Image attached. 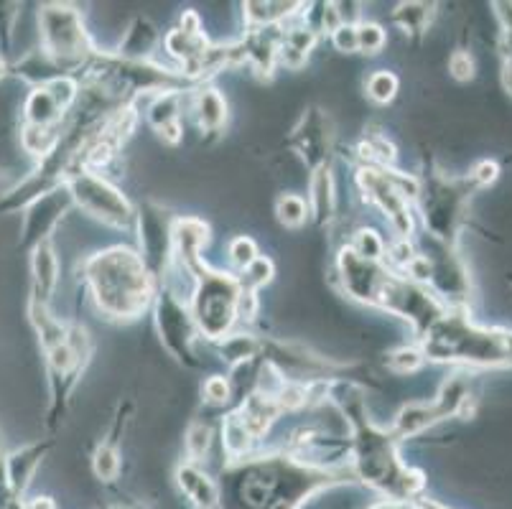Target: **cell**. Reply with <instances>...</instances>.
Segmentation results:
<instances>
[{"instance_id":"9c48e42d","label":"cell","mask_w":512,"mask_h":509,"mask_svg":"<svg viewBox=\"0 0 512 509\" xmlns=\"http://www.w3.org/2000/svg\"><path fill=\"white\" fill-rule=\"evenodd\" d=\"M153 319H156L158 336H161V344H164L166 352L189 370H197L202 364L197 357L199 331L194 326L192 314H189V306H186V301H181V296L174 291L171 283L156 288Z\"/></svg>"},{"instance_id":"7dc6e473","label":"cell","mask_w":512,"mask_h":509,"mask_svg":"<svg viewBox=\"0 0 512 509\" xmlns=\"http://www.w3.org/2000/svg\"><path fill=\"white\" fill-rule=\"evenodd\" d=\"M181 31H186V34H204L202 31V18H199L197 11H184L181 13V23H179Z\"/></svg>"},{"instance_id":"836d02e7","label":"cell","mask_w":512,"mask_h":509,"mask_svg":"<svg viewBox=\"0 0 512 509\" xmlns=\"http://www.w3.org/2000/svg\"><path fill=\"white\" fill-rule=\"evenodd\" d=\"M120 469H123V461H120L118 443L105 438V441L95 448V454H92V471H95V476L100 482L110 484L118 479Z\"/></svg>"},{"instance_id":"5bb4252c","label":"cell","mask_w":512,"mask_h":509,"mask_svg":"<svg viewBox=\"0 0 512 509\" xmlns=\"http://www.w3.org/2000/svg\"><path fill=\"white\" fill-rule=\"evenodd\" d=\"M337 273L339 283H342L344 293L352 301L365 303V306H375V298L388 280L390 268L385 263H372V260L360 258L349 245H344L337 255Z\"/></svg>"},{"instance_id":"74e56055","label":"cell","mask_w":512,"mask_h":509,"mask_svg":"<svg viewBox=\"0 0 512 509\" xmlns=\"http://www.w3.org/2000/svg\"><path fill=\"white\" fill-rule=\"evenodd\" d=\"M212 441H214V431L207 426V423H192L184 438V448H186L184 461L202 464V461L207 459L209 448H212Z\"/></svg>"},{"instance_id":"b9f144b4","label":"cell","mask_w":512,"mask_h":509,"mask_svg":"<svg viewBox=\"0 0 512 509\" xmlns=\"http://www.w3.org/2000/svg\"><path fill=\"white\" fill-rule=\"evenodd\" d=\"M202 395L204 403L214 405V408H222V405H227L232 400V380L222 375L207 377L202 385Z\"/></svg>"},{"instance_id":"f907efd6","label":"cell","mask_w":512,"mask_h":509,"mask_svg":"<svg viewBox=\"0 0 512 509\" xmlns=\"http://www.w3.org/2000/svg\"><path fill=\"white\" fill-rule=\"evenodd\" d=\"M413 509H449V507H444V504L434 502V499L421 497V499H416V502H413Z\"/></svg>"},{"instance_id":"6da1fadb","label":"cell","mask_w":512,"mask_h":509,"mask_svg":"<svg viewBox=\"0 0 512 509\" xmlns=\"http://www.w3.org/2000/svg\"><path fill=\"white\" fill-rule=\"evenodd\" d=\"M329 403L339 410L349 428L352 476L375 489L377 494H383V499L408 504L421 499L423 489H426V476L400 459V438L395 436L393 428L388 431V428L372 423L365 405V390L357 382L334 380Z\"/></svg>"},{"instance_id":"277c9868","label":"cell","mask_w":512,"mask_h":509,"mask_svg":"<svg viewBox=\"0 0 512 509\" xmlns=\"http://www.w3.org/2000/svg\"><path fill=\"white\" fill-rule=\"evenodd\" d=\"M192 280V296L186 301L189 314L197 326L199 339L217 344L240 326L242 288L237 275L204 265Z\"/></svg>"},{"instance_id":"4dcf8cb0","label":"cell","mask_w":512,"mask_h":509,"mask_svg":"<svg viewBox=\"0 0 512 509\" xmlns=\"http://www.w3.org/2000/svg\"><path fill=\"white\" fill-rule=\"evenodd\" d=\"M62 128H39V125H21V148L29 156L36 158V163L49 158L54 148L59 146Z\"/></svg>"},{"instance_id":"f6af8a7d","label":"cell","mask_w":512,"mask_h":509,"mask_svg":"<svg viewBox=\"0 0 512 509\" xmlns=\"http://www.w3.org/2000/svg\"><path fill=\"white\" fill-rule=\"evenodd\" d=\"M449 72L456 82H469L474 77V59L469 51H454L449 56Z\"/></svg>"},{"instance_id":"44dd1931","label":"cell","mask_w":512,"mask_h":509,"mask_svg":"<svg viewBox=\"0 0 512 509\" xmlns=\"http://www.w3.org/2000/svg\"><path fill=\"white\" fill-rule=\"evenodd\" d=\"M51 441L44 443H29V446L18 448L13 454L6 456V489L16 497H23V492L29 489L31 479H34L36 469L49 454Z\"/></svg>"},{"instance_id":"d6a6232c","label":"cell","mask_w":512,"mask_h":509,"mask_svg":"<svg viewBox=\"0 0 512 509\" xmlns=\"http://www.w3.org/2000/svg\"><path fill=\"white\" fill-rule=\"evenodd\" d=\"M276 219L286 230H301L311 219L309 202L299 194H281L276 199Z\"/></svg>"},{"instance_id":"52a82bcc","label":"cell","mask_w":512,"mask_h":509,"mask_svg":"<svg viewBox=\"0 0 512 509\" xmlns=\"http://www.w3.org/2000/svg\"><path fill=\"white\" fill-rule=\"evenodd\" d=\"M64 189L72 196V204L113 230H133L136 227V207L115 184L95 171H74L64 181Z\"/></svg>"},{"instance_id":"8992f818","label":"cell","mask_w":512,"mask_h":509,"mask_svg":"<svg viewBox=\"0 0 512 509\" xmlns=\"http://www.w3.org/2000/svg\"><path fill=\"white\" fill-rule=\"evenodd\" d=\"M362 199L388 219L395 240H413L416 217L413 202L418 196V179L398 168L360 166L355 174Z\"/></svg>"},{"instance_id":"7a4b0ae2","label":"cell","mask_w":512,"mask_h":509,"mask_svg":"<svg viewBox=\"0 0 512 509\" xmlns=\"http://www.w3.org/2000/svg\"><path fill=\"white\" fill-rule=\"evenodd\" d=\"M79 278L97 311L118 324L141 319L156 301V280L136 247L113 245L95 252L79 263Z\"/></svg>"},{"instance_id":"603a6c76","label":"cell","mask_w":512,"mask_h":509,"mask_svg":"<svg viewBox=\"0 0 512 509\" xmlns=\"http://www.w3.org/2000/svg\"><path fill=\"white\" fill-rule=\"evenodd\" d=\"M158 44H161V34H158V28L153 26L151 18L138 16L125 28V34L120 39V46L115 54L120 59H128V62H151V56L158 49Z\"/></svg>"},{"instance_id":"c3c4849f","label":"cell","mask_w":512,"mask_h":509,"mask_svg":"<svg viewBox=\"0 0 512 509\" xmlns=\"http://www.w3.org/2000/svg\"><path fill=\"white\" fill-rule=\"evenodd\" d=\"M367 509H413V504L395 502V499H377V502L370 504Z\"/></svg>"},{"instance_id":"8d00e7d4","label":"cell","mask_w":512,"mask_h":509,"mask_svg":"<svg viewBox=\"0 0 512 509\" xmlns=\"http://www.w3.org/2000/svg\"><path fill=\"white\" fill-rule=\"evenodd\" d=\"M273 275H276V265H273V260L260 255L255 263H250L248 268L237 273V283H240L242 291L258 293L260 288H265L268 283H271Z\"/></svg>"},{"instance_id":"f35d334b","label":"cell","mask_w":512,"mask_h":509,"mask_svg":"<svg viewBox=\"0 0 512 509\" xmlns=\"http://www.w3.org/2000/svg\"><path fill=\"white\" fill-rule=\"evenodd\" d=\"M388 44V34L380 23L360 21L357 23V54L377 56Z\"/></svg>"},{"instance_id":"e0dca14e","label":"cell","mask_w":512,"mask_h":509,"mask_svg":"<svg viewBox=\"0 0 512 509\" xmlns=\"http://www.w3.org/2000/svg\"><path fill=\"white\" fill-rule=\"evenodd\" d=\"M186 100H189V90H166L153 95L151 105L146 110L148 125L169 146H179L181 138H184L181 112H184Z\"/></svg>"},{"instance_id":"d590c367","label":"cell","mask_w":512,"mask_h":509,"mask_svg":"<svg viewBox=\"0 0 512 509\" xmlns=\"http://www.w3.org/2000/svg\"><path fill=\"white\" fill-rule=\"evenodd\" d=\"M352 250L360 255V258L372 260V263H385V252H388V242L377 235L372 227H360V230L352 235V240L347 242Z\"/></svg>"},{"instance_id":"ab89813d","label":"cell","mask_w":512,"mask_h":509,"mask_svg":"<svg viewBox=\"0 0 512 509\" xmlns=\"http://www.w3.org/2000/svg\"><path fill=\"white\" fill-rule=\"evenodd\" d=\"M423 362H426V357H423L418 344H413V347H398L393 349V352H388V357H385L388 370H393L395 375H411V372H418L423 367Z\"/></svg>"},{"instance_id":"e575fe53","label":"cell","mask_w":512,"mask_h":509,"mask_svg":"<svg viewBox=\"0 0 512 509\" xmlns=\"http://www.w3.org/2000/svg\"><path fill=\"white\" fill-rule=\"evenodd\" d=\"M398 87L400 79L390 69H375L365 79V95L375 105H390L395 100V95H398Z\"/></svg>"},{"instance_id":"ba28073f","label":"cell","mask_w":512,"mask_h":509,"mask_svg":"<svg viewBox=\"0 0 512 509\" xmlns=\"http://www.w3.org/2000/svg\"><path fill=\"white\" fill-rule=\"evenodd\" d=\"M92 352H95V347H92L90 331L82 324H69L67 342L44 354L51 385L49 426H57L59 415H64V410H67L69 395L77 387L79 377L85 375Z\"/></svg>"},{"instance_id":"9a60e30c","label":"cell","mask_w":512,"mask_h":509,"mask_svg":"<svg viewBox=\"0 0 512 509\" xmlns=\"http://www.w3.org/2000/svg\"><path fill=\"white\" fill-rule=\"evenodd\" d=\"M74 209L72 196L64 186L49 191L41 199H36L26 212H23V230H21V242L18 247L21 250H34L41 242L51 240V232L57 230L59 222L64 219V214Z\"/></svg>"},{"instance_id":"ffe728a7","label":"cell","mask_w":512,"mask_h":509,"mask_svg":"<svg viewBox=\"0 0 512 509\" xmlns=\"http://www.w3.org/2000/svg\"><path fill=\"white\" fill-rule=\"evenodd\" d=\"M176 484L194 509H214L222 504V489L199 464L184 461L176 469Z\"/></svg>"},{"instance_id":"7c38bea8","label":"cell","mask_w":512,"mask_h":509,"mask_svg":"<svg viewBox=\"0 0 512 509\" xmlns=\"http://www.w3.org/2000/svg\"><path fill=\"white\" fill-rule=\"evenodd\" d=\"M464 191L456 181L441 179V176H428L418 179L416 202L421 207L426 230L441 245H451L459 222V209H462Z\"/></svg>"},{"instance_id":"f5cc1de1","label":"cell","mask_w":512,"mask_h":509,"mask_svg":"<svg viewBox=\"0 0 512 509\" xmlns=\"http://www.w3.org/2000/svg\"><path fill=\"white\" fill-rule=\"evenodd\" d=\"M6 77H8V62L0 56V82H3Z\"/></svg>"},{"instance_id":"4316f807","label":"cell","mask_w":512,"mask_h":509,"mask_svg":"<svg viewBox=\"0 0 512 509\" xmlns=\"http://www.w3.org/2000/svg\"><path fill=\"white\" fill-rule=\"evenodd\" d=\"M214 349L227 367L240 370V367H250L263 354V339H258L250 331H232L230 336L214 344Z\"/></svg>"},{"instance_id":"2e32d148","label":"cell","mask_w":512,"mask_h":509,"mask_svg":"<svg viewBox=\"0 0 512 509\" xmlns=\"http://www.w3.org/2000/svg\"><path fill=\"white\" fill-rule=\"evenodd\" d=\"M209 242V224L199 217H176L174 222V268L189 278L204 268V247Z\"/></svg>"},{"instance_id":"60d3db41","label":"cell","mask_w":512,"mask_h":509,"mask_svg":"<svg viewBox=\"0 0 512 509\" xmlns=\"http://www.w3.org/2000/svg\"><path fill=\"white\" fill-rule=\"evenodd\" d=\"M227 255H230V260H232V265L237 268V273H240V270H245L250 263H255V260L260 258L258 245H255L253 237H248V235L235 237V240L230 242V247H227Z\"/></svg>"},{"instance_id":"30bf717a","label":"cell","mask_w":512,"mask_h":509,"mask_svg":"<svg viewBox=\"0 0 512 509\" xmlns=\"http://www.w3.org/2000/svg\"><path fill=\"white\" fill-rule=\"evenodd\" d=\"M372 308H380L385 314L408 321L418 339L446 314V306L434 296L431 288L418 286V283L393 273V270H390L388 280L377 293Z\"/></svg>"},{"instance_id":"816d5d0a","label":"cell","mask_w":512,"mask_h":509,"mask_svg":"<svg viewBox=\"0 0 512 509\" xmlns=\"http://www.w3.org/2000/svg\"><path fill=\"white\" fill-rule=\"evenodd\" d=\"M6 487V454H3V448H0V489Z\"/></svg>"},{"instance_id":"f1b7e54d","label":"cell","mask_w":512,"mask_h":509,"mask_svg":"<svg viewBox=\"0 0 512 509\" xmlns=\"http://www.w3.org/2000/svg\"><path fill=\"white\" fill-rule=\"evenodd\" d=\"M304 8V3H263V0H250L242 3V16H245V28H265V26H283L286 21H296Z\"/></svg>"},{"instance_id":"5b68a950","label":"cell","mask_w":512,"mask_h":509,"mask_svg":"<svg viewBox=\"0 0 512 509\" xmlns=\"http://www.w3.org/2000/svg\"><path fill=\"white\" fill-rule=\"evenodd\" d=\"M39 41V49L69 77H79V72L97 54L82 11H77L72 3H44L39 8Z\"/></svg>"},{"instance_id":"3957f363","label":"cell","mask_w":512,"mask_h":509,"mask_svg":"<svg viewBox=\"0 0 512 509\" xmlns=\"http://www.w3.org/2000/svg\"><path fill=\"white\" fill-rule=\"evenodd\" d=\"M428 362L502 367L512 362V331L479 329L464 311L446 308V314L418 339Z\"/></svg>"},{"instance_id":"ee69618b","label":"cell","mask_w":512,"mask_h":509,"mask_svg":"<svg viewBox=\"0 0 512 509\" xmlns=\"http://www.w3.org/2000/svg\"><path fill=\"white\" fill-rule=\"evenodd\" d=\"M329 41H332V46L339 51V54H357V26H352V23H342L337 31H332Z\"/></svg>"},{"instance_id":"7bdbcfd3","label":"cell","mask_w":512,"mask_h":509,"mask_svg":"<svg viewBox=\"0 0 512 509\" xmlns=\"http://www.w3.org/2000/svg\"><path fill=\"white\" fill-rule=\"evenodd\" d=\"M21 3H8L0 0V51H8L13 44V28L21 16Z\"/></svg>"},{"instance_id":"83f0119b","label":"cell","mask_w":512,"mask_h":509,"mask_svg":"<svg viewBox=\"0 0 512 509\" xmlns=\"http://www.w3.org/2000/svg\"><path fill=\"white\" fill-rule=\"evenodd\" d=\"M8 74L23 79V82L34 84V87H44V84L54 82V79L69 77V74H64L62 67H59L54 59H49L41 49L29 51V54H23L18 62L8 64Z\"/></svg>"},{"instance_id":"cb8c5ba5","label":"cell","mask_w":512,"mask_h":509,"mask_svg":"<svg viewBox=\"0 0 512 509\" xmlns=\"http://www.w3.org/2000/svg\"><path fill=\"white\" fill-rule=\"evenodd\" d=\"M299 21V18H296ZM319 44V36L306 28L304 23H291V26H283L281 36V49H278V67L286 69H301L309 62L311 51Z\"/></svg>"},{"instance_id":"681fc988","label":"cell","mask_w":512,"mask_h":509,"mask_svg":"<svg viewBox=\"0 0 512 509\" xmlns=\"http://www.w3.org/2000/svg\"><path fill=\"white\" fill-rule=\"evenodd\" d=\"M26 509H57V504L51 502L49 497H36L31 502H26Z\"/></svg>"},{"instance_id":"d6986e66","label":"cell","mask_w":512,"mask_h":509,"mask_svg":"<svg viewBox=\"0 0 512 509\" xmlns=\"http://www.w3.org/2000/svg\"><path fill=\"white\" fill-rule=\"evenodd\" d=\"M59 278H62V265L59 255L51 245V240L41 242L31 250V296L29 301L51 306V296L57 291Z\"/></svg>"},{"instance_id":"d4e9b609","label":"cell","mask_w":512,"mask_h":509,"mask_svg":"<svg viewBox=\"0 0 512 509\" xmlns=\"http://www.w3.org/2000/svg\"><path fill=\"white\" fill-rule=\"evenodd\" d=\"M311 209V219L316 224H329L337 212V186H334L332 166H324L309 174V196H306Z\"/></svg>"},{"instance_id":"f546056e","label":"cell","mask_w":512,"mask_h":509,"mask_svg":"<svg viewBox=\"0 0 512 509\" xmlns=\"http://www.w3.org/2000/svg\"><path fill=\"white\" fill-rule=\"evenodd\" d=\"M436 16L434 3H398L395 11L390 13V21L408 36V39H418L428 31L431 21Z\"/></svg>"},{"instance_id":"7402d4cb","label":"cell","mask_w":512,"mask_h":509,"mask_svg":"<svg viewBox=\"0 0 512 509\" xmlns=\"http://www.w3.org/2000/svg\"><path fill=\"white\" fill-rule=\"evenodd\" d=\"M235 413L240 415V420L245 423V428L250 431V436L260 443L265 436H268V431L273 428V423L281 418L283 410H281V405H278L276 398L265 395V392L253 390L248 398L237 405Z\"/></svg>"},{"instance_id":"11a10c76","label":"cell","mask_w":512,"mask_h":509,"mask_svg":"<svg viewBox=\"0 0 512 509\" xmlns=\"http://www.w3.org/2000/svg\"><path fill=\"white\" fill-rule=\"evenodd\" d=\"M214 509H222V504H220V507H214Z\"/></svg>"},{"instance_id":"db71d44e","label":"cell","mask_w":512,"mask_h":509,"mask_svg":"<svg viewBox=\"0 0 512 509\" xmlns=\"http://www.w3.org/2000/svg\"><path fill=\"white\" fill-rule=\"evenodd\" d=\"M102 509H130V507H128V504H105Z\"/></svg>"},{"instance_id":"ac0fdd59","label":"cell","mask_w":512,"mask_h":509,"mask_svg":"<svg viewBox=\"0 0 512 509\" xmlns=\"http://www.w3.org/2000/svg\"><path fill=\"white\" fill-rule=\"evenodd\" d=\"M189 110L202 138H220L227 125V100L212 84H197L189 90Z\"/></svg>"},{"instance_id":"bcb514c9","label":"cell","mask_w":512,"mask_h":509,"mask_svg":"<svg viewBox=\"0 0 512 509\" xmlns=\"http://www.w3.org/2000/svg\"><path fill=\"white\" fill-rule=\"evenodd\" d=\"M497 174H500V168H497L495 161H479L472 171V181L477 186H487L495 184Z\"/></svg>"},{"instance_id":"484cf974","label":"cell","mask_w":512,"mask_h":509,"mask_svg":"<svg viewBox=\"0 0 512 509\" xmlns=\"http://www.w3.org/2000/svg\"><path fill=\"white\" fill-rule=\"evenodd\" d=\"M69 112L49 92V87H34L23 102V123L39 128H62Z\"/></svg>"},{"instance_id":"1f68e13d","label":"cell","mask_w":512,"mask_h":509,"mask_svg":"<svg viewBox=\"0 0 512 509\" xmlns=\"http://www.w3.org/2000/svg\"><path fill=\"white\" fill-rule=\"evenodd\" d=\"M357 158L360 166H380V168H395V158L398 151L395 146L385 138L383 133H367L357 146Z\"/></svg>"},{"instance_id":"8fae6325","label":"cell","mask_w":512,"mask_h":509,"mask_svg":"<svg viewBox=\"0 0 512 509\" xmlns=\"http://www.w3.org/2000/svg\"><path fill=\"white\" fill-rule=\"evenodd\" d=\"M174 222L169 209L156 202H143L136 209L138 255L146 263L156 286H164L174 268Z\"/></svg>"},{"instance_id":"4fadbf2b","label":"cell","mask_w":512,"mask_h":509,"mask_svg":"<svg viewBox=\"0 0 512 509\" xmlns=\"http://www.w3.org/2000/svg\"><path fill=\"white\" fill-rule=\"evenodd\" d=\"M293 153L306 163L309 171H319L324 166H332L334 153V123L329 112L321 107H309L299 118L296 128L291 130Z\"/></svg>"}]
</instances>
